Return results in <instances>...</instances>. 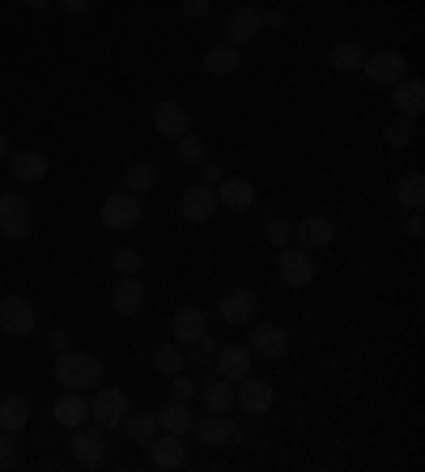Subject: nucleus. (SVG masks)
Instances as JSON below:
<instances>
[{"label":"nucleus","mask_w":425,"mask_h":472,"mask_svg":"<svg viewBox=\"0 0 425 472\" xmlns=\"http://www.w3.org/2000/svg\"><path fill=\"white\" fill-rule=\"evenodd\" d=\"M56 379L60 388L69 391L94 388L102 379V358L99 353H81V349H64V353H56Z\"/></svg>","instance_id":"1"},{"label":"nucleus","mask_w":425,"mask_h":472,"mask_svg":"<svg viewBox=\"0 0 425 472\" xmlns=\"http://www.w3.org/2000/svg\"><path fill=\"white\" fill-rule=\"evenodd\" d=\"M34 328H39V315H34V306H30L22 294L0 298V332L14 336V341H30Z\"/></svg>","instance_id":"2"},{"label":"nucleus","mask_w":425,"mask_h":472,"mask_svg":"<svg viewBox=\"0 0 425 472\" xmlns=\"http://www.w3.org/2000/svg\"><path fill=\"white\" fill-rule=\"evenodd\" d=\"M99 222L107 226V230H137V226H141V196L111 192L99 205Z\"/></svg>","instance_id":"3"},{"label":"nucleus","mask_w":425,"mask_h":472,"mask_svg":"<svg viewBox=\"0 0 425 472\" xmlns=\"http://www.w3.org/2000/svg\"><path fill=\"white\" fill-rule=\"evenodd\" d=\"M277 277H281L285 290H302V285H311L315 281V260L307 247H281V255H277Z\"/></svg>","instance_id":"4"},{"label":"nucleus","mask_w":425,"mask_h":472,"mask_svg":"<svg viewBox=\"0 0 425 472\" xmlns=\"http://www.w3.org/2000/svg\"><path fill=\"white\" fill-rule=\"evenodd\" d=\"M277 404V388H272L269 379H255V375H242L239 383H234V409H242V413L251 417H264Z\"/></svg>","instance_id":"5"},{"label":"nucleus","mask_w":425,"mask_h":472,"mask_svg":"<svg viewBox=\"0 0 425 472\" xmlns=\"http://www.w3.org/2000/svg\"><path fill=\"white\" fill-rule=\"evenodd\" d=\"M124 417H128V391L124 388L94 391V400H90V421H94L99 430H115V426H124Z\"/></svg>","instance_id":"6"},{"label":"nucleus","mask_w":425,"mask_h":472,"mask_svg":"<svg viewBox=\"0 0 425 472\" xmlns=\"http://www.w3.org/2000/svg\"><path fill=\"white\" fill-rule=\"evenodd\" d=\"M72 459L77 464H85V468H99L102 459H107V430H99V426H77L72 430Z\"/></svg>","instance_id":"7"},{"label":"nucleus","mask_w":425,"mask_h":472,"mask_svg":"<svg viewBox=\"0 0 425 472\" xmlns=\"http://www.w3.org/2000/svg\"><path fill=\"white\" fill-rule=\"evenodd\" d=\"M217 192L212 188H204V183H192V188H184V196H179V213H184L187 222H196V226H204V222H212L217 217Z\"/></svg>","instance_id":"8"},{"label":"nucleus","mask_w":425,"mask_h":472,"mask_svg":"<svg viewBox=\"0 0 425 472\" xmlns=\"http://www.w3.org/2000/svg\"><path fill=\"white\" fill-rule=\"evenodd\" d=\"M357 72H366L370 85H396L404 77V56L400 52H370Z\"/></svg>","instance_id":"9"},{"label":"nucleus","mask_w":425,"mask_h":472,"mask_svg":"<svg viewBox=\"0 0 425 472\" xmlns=\"http://www.w3.org/2000/svg\"><path fill=\"white\" fill-rule=\"evenodd\" d=\"M149 459H154V468H184L187 464V443H184V434H154L149 438Z\"/></svg>","instance_id":"10"},{"label":"nucleus","mask_w":425,"mask_h":472,"mask_svg":"<svg viewBox=\"0 0 425 472\" xmlns=\"http://www.w3.org/2000/svg\"><path fill=\"white\" fill-rule=\"evenodd\" d=\"M0 235L5 238H26L30 235V205L14 192L0 196Z\"/></svg>","instance_id":"11"},{"label":"nucleus","mask_w":425,"mask_h":472,"mask_svg":"<svg viewBox=\"0 0 425 472\" xmlns=\"http://www.w3.org/2000/svg\"><path fill=\"white\" fill-rule=\"evenodd\" d=\"M392 107H396V115H404V120H417V115L425 111V82L421 77H400V82L392 85Z\"/></svg>","instance_id":"12"},{"label":"nucleus","mask_w":425,"mask_h":472,"mask_svg":"<svg viewBox=\"0 0 425 472\" xmlns=\"http://www.w3.org/2000/svg\"><path fill=\"white\" fill-rule=\"evenodd\" d=\"M251 349L247 345H222L212 353V366H217V379H230V383H239L242 375H251Z\"/></svg>","instance_id":"13"},{"label":"nucleus","mask_w":425,"mask_h":472,"mask_svg":"<svg viewBox=\"0 0 425 472\" xmlns=\"http://www.w3.org/2000/svg\"><path fill=\"white\" fill-rule=\"evenodd\" d=\"M251 353L260 358H285L289 353V332H285L281 323H255L251 328Z\"/></svg>","instance_id":"14"},{"label":"nucleus","mask_w":425,"mask_h":472,"mask_svg":"<svg viewBox=\"0 0 425 472\" xmlns=\"http://www.w3.org/2000/svg\"><path fill=\"white\" fill-rule=\"evenodd\" d=\"M154 128L162 137H184L187 128H192V111H187L184 102H175V98H162L154 107Z\"/></svg>","instance_id":"15"},{"label":"nucleus","mask_w":425,"mask_h":472,"mask_svg":"<svg viewBox=\"0 0 425 472\" xmlns=\"http://www.w3.org/2000/svg\"><path fill=\"white\" fill-rule=\"evenodd\" d=\"M170 332H175L179 345H196L200 336L209 332V315H204L200 306H179L175 320H170Z\"/></svg>","instance_id":"16"},{"label":"nucleus","mask_w":425,"mask_h":472,"mask_svg":"<svg viewBox=\"0 0 425 472\" xmlns=\"http://www.w3.org/2000/svg\"><path fill=\"white\" fill-rule=\"evenodd\" d=\"M9 170H14L17 183H42L47 170H52V162H47V153H39V149H14L9 153Z\"/></svg>","instance_id":"17"},{"label":"nucleus","mask_w":425,"mask_h":472,"mask_svg":"<svg viewBox=\"0 0 425 472\" xmlns=\"http://www.w3.org/2000/svg\"><path fill=\"white\" fill-rule=\"evenodd\" d=\"M260 30H264V22H260V9H251V5H239L226 17V43H234V47L260 39Z\"/></svg>","instance_id":"18"},{"label":"nucleus","mask_w":425,"mask_h":472,"mask_svg":"<svg viewBox=\"0 0 425 472\" xmlns=\"http://www.w3.org/2000/svg\"><path fill=\"white\" fill-rule=\"evenodd\" d=\"M255 311H260V298H255V290H230L222 303H217V315L226 323H251Z\"/></svg>","instance_id":"19"},{"label":"nucleus","mask_w":425,"mask_h":472,"mask_svg":"<svg viewBox=\"0 0 425 472\" xmlns=\"http://www.w3.org/2000/svg\"><path fill=\"white\" fill-rule=\"evenodd\" d=\"M294 238H298V247H307V251H327L332 238H336V226L327 222V217H302L294 226Z\"/></svg>","instance_id":"20"},{"label":"nucleus","mask_w":425,"mask_h":472,"mask_svg":"<svg viewBox=\"0 0 425 472\" xmlns=\"http://www.w3.org/2000/svg\"><path fill=\"white\" fill-rule=\"evenodd\" d=\"M217 205L230 208V213H247L255 205V183L251 179H222L217 188Z\"/></svg>","instance_id":"21"},{"label":"nucleus","mask_w":425,"mask_h":472,"mask_svg":"<svg viewBox=\"0 0 425 472\" xmlns=\"http://www.w3.org/2000/svg\"><path fill=\"white\" fill-rule=\"evenodd\" d=\"M192 430H196V438L204 447H226L230 438H239V426H234L226 413H209L204 421H196Z\"/></svg>","instance_id":"22"},{"label":"nucleus","mask_w":425,"mask_h":472,"mask_svg":"<svg viewBox=\"0 0 425 472\" xmlns=\"http://www.w3.org/2000/svg\"><path fill=\"white\" fill-rule=\"evenodd\" d=\"M52 417H56V426H64V430H77V426L90 421V400H85L81 391H64L56 400V409H52Z\"/></svg>","instance_id":"23"},{"label":"nucleus","mask_w":425,"mask_h":472,"mask_svg":"<svg viewBox=\"0 0 425 472\" xmlns=\"http://www.w3.org/2000/svg\"><path fill=\"white\" fill-rule=\"evenodd\" d=\"M200 64H204V72H209V77H234V72L242 69V56H239V47H234V43H217V47H209V52H204V60H200Z\"/></svg>","instance_id":"24"},{"label":"nucleus","mask_w":425,"mask_h":472,"mask_svg":"<svg viewBox=\"0 0 425 472\" xmlns=\"http://www.w3.org/2000/svg\"><path fill=\"white\" fill-rule=\"evenodd\" d=\"M111 306H115V315H137L145 306V285L137 277H119L111 290Z\"/></svg>","instance_id":"25"},{"label":"nucleus","mask_w":425,"mask_h":472,"mask_svg":"<svg viewBox=\"0 0 425 472\" xmlns=\"http://www.w3.org/2000/svg\"><path fill=\"white\" fill-rule=\"evenodd\" d=\"M157 430H170V434H192V426H196V413H192V409H187L184 400H170V404H162V409H157Z\"/></svg>","instance_id":"26"},{"label":"nucleus","mask_w":425,"mask_h":472,"mask_svg":"<svg viewBox=\"0 0 425 472\" xmlns=\"http://www.w3.org/2000/svg\"><path fill=\"white\" fill-rule=\"evenodd\" d=\"M26 421H30V400L26 396H5L0 400V430H26Z\"/></svg>","instance_id":"27"},{"label":"nucleus","mask_w":425,"mask_h":472,"mask_svg":"<svg viewBox=\"0 0 425 472\" xmlns=\"http://www.w3.org/2000/svg\"><path fill=\"white\" fill-rule=\"evenodd\" d=\"M396 200H400V208H421L425 205V175L421 170H409L404 179H396Z\"/></svg>","instance_id":"28"},{"label":"nucleus","mask_w":425,"mask_h":472,"mask_svg":"<svg viewBox=\"0 0 425 472\" xmlns=\"http://www.w3.org/2000/svg\"><path fill=\"white\" fill-rule=\"evenodd\" d=\"M154 188H157V167H149V162H137V167L124 170V192L149 196Z\"/></svg>","instance_id":"29"},{"label":"nucleus","mask_w":425,"mask_h":472,"mask_svg":"<svg viewBox=\"0 0 425 472\" xmlns=\"http://www.w3.org/2000/svg\"><path fill=\"white\" fill-rule=\"evenodd\" d=\"M154 366H157V375H179L187 361H184V345L179 341H170V345H157L154 349Z\"/></svg>","instance_id":"30"},{"label":"nucleus","mask_w":425,"mask_h":472,"mask_svg":"<svg viewBox=\"0 0 425 472\" xmlns=\"http://www.w3.org/2000/svg\"><path fill=\"white\" fill-rule=\"evenodd\" d=\"M204 409H209V413L234 409V383H230V379H212L209 388H204Z\"/></svg>","instance_id":"31"},{"label":"nucleus","mask_w":425,"mask_h":472,"mask_svg":"<svg viewBox=\"0 0 425 472\" xmlns=\"http://www.w3.org/2000/svg\"><path fill=\"white\" fill-rule=\"evenodd\" d=\"M327 60H332V69H336V72H357V69H362V60H366V52H362L357 43H336Z\"/></svg>","instance_id":"32"},{"label":"nucleus","mask_w":425,"mask_h":472,"mask_svg":"<svg viewBox=\"0 0 425 472\" xmlns=\"http://www.w3.org/2000/svg\"><path fill=\"white\" fill-rule=\"evenodd\" d=\"M175 140H179V158H184L187 167H200V162L209 158V140L200 137V132H192V128H187L184 137H175Z\"/></svg>","instance_id":"33"},{"label":"nucleus","mask_w":425,"mask_h":472,"mask_svg":"<svg viewBox=\"0 0 425 472\" xmlns=\"http://www.w3.org/2000/svg\"><path fill=\"white\" fill-rule=\"evenodd\" d=\"M382 137H387V145H392V149H409L412 140H417V120H404V115H396V120L387 124V132H382Z\"/></svg>","instance_id":"34"},{"label":"nucleus","mask_w":425,"mask_h":472,"mask_svg":"<svg viewBox=\"0 0 425 472\" xmlns=\"http://www.w3.org/2000/svg\"><path fill=\"white\" fill-rule=\"evenodd\" d=\"M124 430H128V438H137V443H149L157 434V417L154 413H128L124 417Z\"/></svg>","instance_id":"35"},{"label":"nucleus","mask_w":425,"mask_h":472,"mask_svg":"<svg viewBox=\"0 0 425 472\" xmlns=\"http://www.w3.org/2000/svg\"><path fill=\"white\" fill-rule=\"evenodd\" d=\"M141 265H145V255L137 247H119L111 255V268L119 273V277H137V273H141Z\"/></svg>","instance_id":"36"},{"label":"nucleus","mask_w":425,"mask_h":472,"mask_svg":"<svg viewBox=\"0 0 425 472\" xmlns=\"http://www.w3.org/2000/svg\"><path fill=\"white\" fill-rule=\"evenodd\" d=\"M264 238H269V243H272L277 251L289 247V243H294V222H285V217H272L269 230H264Z\"/></svg>","instance_id":"37"},{"label":"nucleus","mask_w":425,"mask_h":472,"mask_svg":"<svg viewBox=\"0 0 425 472\" xmlns=\"http://www.w3.org/2000/svg\"><path fill=\"white\" fill-rule=\"evenodd\" d=\"M192 396H196V383H192L184 371H179V375H170V400H184L187 404Z\"/></svg>","instance_id":"38"},{"label":"nucleus","mask_w":425,"mask_h":472,"mask_svg":"<svg viewBox=\"0 0 425 472\" xmlns=\"http://www.w3.org/2000/svg\"><path fill=\"white\" fill-rule=\"evenodd\" d=\"M17 464V438L9 430H0V472Z\"/></svg>","instance_id":"39"},{"label":"nucleus","mask_w":425,"mask_h":472,"mask_svg":"<svg viewBox=\"0 0 425 472\" xmlns=\"http://www.w3.org/2000/svg\"><path fill=\"white\" fill-rule=\"evenodd\" d=\"M222 179H226V175H222V167L204 158V162H200V183H204V188H217V183H222Z\"/></svg>","instance_id":"40"},{"label":"nucleus","mask_w":425,"mask_h":472,"mask_svg":"<svg viewBox=\"0 0 425 472\" xmlns=\"http://www.w3.org/2000/svg\"><path fill=\"white\" fill-rule=\"evenodd\" d=\"M179 9H184V17H209V9H212V0H179Z\"/></svg>","instance_id":"41"},{"label":"nucleus","mask_w":425,"mask_h":472,"mask_svg":"<svg viewBox=\"0 0 425 472\" xmlns=\"http://www.w3.org/2000/svg\"><path fill=\"white\" fill-rule=\"evenodd\" d=\"M425 235V222H421V208H412V217L404 222V238H421Z\"/></svg>","instance_id":"42"},{"label":"nucleus","mask_w":425,"mask_h":472,"mask_svg":"<svg viewBox=\"0 0 425 472\" xmlns=\"http://www.w3.org/2000/svg\"><path fill=\"white\" fill-rule=\"evenodd\" d=\"M60 9H64V14H72V17H81V14H90V9H94V0H60Z\"/></svg>","instance_id":"43"},{"label":"nucleus","mask_w":425,"mask_h":472,"mask_svg":"<svg viewBox=\"0 0 425 472\" xmlns=\"http://www.w3.org/2000/svg\"><path fill=\"white\" fill-rule=\"evenodd\" d=\"M260 22H264V26H281L285 14H281V9H269V14H260Z\"/></svg>","instance_id":"44"},{"label":"nucleus","mask_w":425,"mask_h":472,"mask_svg":"<svg viewBox=\"0 0 425 472\" xmlns=\"http://www.w3.org/2000/svg\"><path fill=\"white\" fill-rule=\"evenodd\" d=\"M52 349H56V353H64V349H69V332H52Z\"/></svg>","instance_id":"45"},{"label":"nucleus","mask_w":425,"mask_h":472,"mask_svg":"<svg viewBox=\"0 0 425 472\" xmlns=\"http://www.w3.org/2000/svg\"><path fill=\"white\" fill-rule=\"evenodd\" d=\"M9 153H14V145H9V137H5V132H0V162H5V158H9Z\"/></svg>","instance_id":"46"},{"label":"nucleus","mask_w":425,"mask_h":472,"mask_svg":"<svg viewBox=\"0 0 425 472\" xmlns=\"http://www.w3.org/2000/svg\"><path fill=\"white\" fill-rule=\"evenodd\" d=\"M26 9H47V5H56V0H22Z\"/></svg>","instance_id":"47"},{"label":"nucleus","mask_w":425,"mask_h":472,"mask_svg":"<svg viewBox=\"0 0 425 472\" xmlns=\"http://www.w3.org/2000/svg\"><path fill=\"white\" fill-rule=\"evenodd\" d=\"M298 5H311V0H298Z\"/></svg>","instance_id":"48"}]
</instances>
